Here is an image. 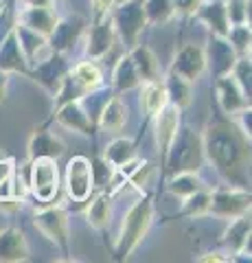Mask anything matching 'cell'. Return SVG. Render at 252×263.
Here are the masks:
<instances>
[{"label": "cell", "mask_w": 252, "mask_h": 263, "mask_svg": "<svg viewBox=\"0 0 252 263\" xmlns=\"http://www.w3.org/2000/svg\"><path fill=\"white\" fill-rule=\"evenodd\" d=\"M149 219H151V204L149 202H141L129 211V215L125 217L123 224V239H121V254H125L141 241V237L147 233L149 228Z\"/></svg>", "instance_id": "obj_1"}, {"label": "cell", "mask_w": 252, "mask_h": 263, "mask_svg": "<svg viewBox=\"0 0 252 263\" xmlns=\"http://www.w3.org/2000/svg\"><path fill=\"white\" fill-rule=\"evenodd\" d=\"M31 189L42 202H48L57 193V167L51 158L35 160L33 171H31Z\"/></svg>", "instance_id": "obj_2"}, {"label": "cell", "mask_w": 252, "mask_h": 263, "mask_svg": "<svg viewBox=\"0 0 252 263\" xmlns=\"http://www.w3.org/2000/svg\"><path fill=\"white\" fill-rule=\"evenodd\" d=\"M92 189V171L86 158H75L68 164V193L75 200H86Z\"/></svg>", "instance_id": "obj_3"}, {"label": "cell", "mask_w": 252, "mask_h": 263, "mask_svg": "<svg viewBox=\"0 0 252 263\" xmlns=\"http://www.w3.org/2000/svg\"><path fill=\"white\" fill-rule=\"evenodd\" d=\"M35 224L44 230V233L51 237V239H57L60 243L66 241V215L64 211H48L44 215H40Z\"/></svg>", "instance_id": "obj_4"}, {"label": "cell", "mask_w": 252, "mask_h": 263, "mask_svg": "<svg viewBox=\"0 0 252 263\" xmlns=\"http://www.w3.org/2000/svg\"><path fill=\"white\" fill-rule=\"evenodd\" d=\"M176 132H178V108L169 105V108L162 110L158 119V145L162 147V152H167L169 145L173 143Z\"/></svg>", "instance_id": "obj_5"}, {"label": "cell", "mask_w": 252, "mask_h": 263, "mask_svg": "<svg viewBox=\"0 0 252 263\" xmlns=\"http://www.w3.org/2000/svg\"><path fill=\"white\" fill-rule=\"evenodd\" d=\"M165 103H167V88H165V84H160V81H151V84L145 88V92H143L145 110L153 114V112L165 108Z\"/></svg>", "instance_id": "obj_6"}, {"label": "cell", "mask_w": 252, "mask_h": 263, "mask_svg": "<svg viewBox=\"0 0 252 263\" xmlns=\"http://www.w3.org/2000/svg\"><path fill=\"white\" fill-rule=\"evenodd\" d=\"M75 79L86 90H92L101 84V70L94 64H79L75 68Z\"/></svg>", "instance_id": "obj_7"}, {"label": "cell", "mask_w": 252, "mask_h": 263, "mask_svg": "<svg viewBox=\"0 0 252 263\" xmlns=\"http://www.w3.org/2000/svg\"><path fill=\"white\" fill-rule=\"evenodd\" d=\"M123 121H125V117H123V108H121V101H117V99H114V101L108 105L105 114H103V127L117 132L121 125H123Z\"/></svg>", "instance_id": "obj_8"}, {"label": "cell", "mask_w": 252, "mask_h": 263, "mask_svg": "<svg viewBox=\"0 0 252 263\" xmlns=\"http://www.w3.org/2000/svg\"><path fill=\"white\" fill-rule=\"evenodd\" d=\"M88 217H90V221H92L96 228L105 226V221H108V204H105V200H99V202H96L94 206L88 211Z\"/></svg>", "instance_id": "obj_9"}, {"label": "cell", "mask_w": 252, "mask_h": 263, "mask_svg": "<svg viewBox=\"0 0 252 263\" xmlns=\"http://www.w3.org/2000/svg\"><path fill=\"white\" fill-rule=\"evenodd\" d=\"M92 5H94V11H96V15H103L105 11L110 9L112 0H92Z\"/></svg>", "instance_id": "obj_10"}, {"label": "cell", "mask_w": 252, "mask_h": 263, "mask_svg": "<svg viewBox=\"0 0 252 263\" xmlns=\"http://www.w3.org/2000/svg\"><path fill=\"white\" fill-rule=\"evenodd\" d=\"M202 261H224V259L222 257H215V254H213V257H204Z\"/></svg>", "instance_id": "obj_11"}]
</instances>
